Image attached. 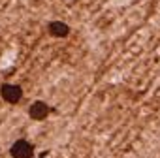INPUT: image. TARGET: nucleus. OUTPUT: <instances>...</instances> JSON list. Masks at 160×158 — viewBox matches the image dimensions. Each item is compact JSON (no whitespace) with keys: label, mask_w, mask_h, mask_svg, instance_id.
<instances>
[{"label":"nucleus","mask_w":160,"mask_h":158,"mask_svg":"<svg viewBox=\"0 0 160 158\" xmlns=\"http://www.w3.org/2000/svg\"><path fill=\"white\" fill-rule=\"evenodd\" d=\"M12 156L13 158H32V152H34V147L27 141V139H17L12 149H10Z\"/></svg>","instance_id":"1"},{"label":"nucleus","mask_w":160,"mask_h":158,"mask_svg":"<svg viewBox=\"0 0 160 158\" xmlns=\"http://www.w3.org/2000/svg\"><path fill=\"white\" fill-rule=\"evenodd\" d=\"M0 94H2V98H4L8 104H17V102L23 98V91H21V87L12 85V83H6V85L0 87Z\"/></svg>","instance_id":"2"},{"label":"nucleus","mask_w":160,"mask_h":158,"mask_svg":"<svg viewBox=\"0 0 160 158\" xmlns=\"http://www.w3.org/2000/svg\"><path fill=\"white\" fill-rule=\"evenodd\" d=\"M28 115H30L34 121H43V119H47V115H49V107H47L45 102H34V104L30 106V109H28Z\"/></svg>","instance_id":"3"},{"label":"nucleus","mask_w":160,"mask_h":158,"mask_svg":"<svg viewBox=\"0 0 160 158\" xmlns=\"http://www.w3.org/2000/svg\"><path fill=\"white\" fill-rule=\"evenodd\" d=\"M47 28H49V34L55 36V38H64L70 32V27L66 23H62V21H53V23H49Z\"/></svg>","instance_id":"4"}]
</instances>
